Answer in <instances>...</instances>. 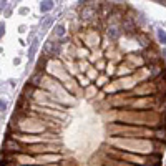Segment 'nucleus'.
<instances>
[{"label": "nucleus", "instance_id": "20e7f679", "mask_svg": "<svg viewBox=\"0 0 166 166\" xmlns=\"http://www.w3.org/2000/svg\"><path fill=\"white\" fill-rule=\"evenodd\" d=\"M57 33H58V35H63V33H65V28H63V27H58V28H57Z\"/></svg>", "mask_w": 166, "mask_h": 166}, {"label": "nucleus", "instance_id": "7ed1b4c3", "mask_svg": "<svg viewBox=\"0 0 166 166\" xmlns=\"http://www.w3.org/2000/svg\"><path fill=\"white\" fill-rule=\"evenodd\" d=\"M108 35L111 37V38H116V37H118V30H116V28H110Z\"/></svg>", "mask_w": 166, "mask_h": 166}, {"label": "nucleus", "instance_id": "f257e3e1", "mask_svg": "<svg viewBox=\"0 0 166 166\" xmlns=\"http://www.w3.org/2000/svg\"><path fill=\"white\" fill-rule=\"evenodd\" d=\"M40 8H42V12H48L53 8V2L52 0H43L42 2V5H40Z\"/></svg>", "mask_w": 166, "mask_h": 166}, {"label": "nucleus", "instance_id": "f03ea898", "mask_svg": "<svg viewBox=\"0 0 166 166\" xmlns=\"http://www.w3.org/2000/svg\"><path fill=\"white\" fill-rule=\"evenodd\" d=\"M158 38H159V42H161L163 45H166V33H165V30H158Z\"/></svg>", "mask_w": 166, "mask_h": 166}]
</instances>
